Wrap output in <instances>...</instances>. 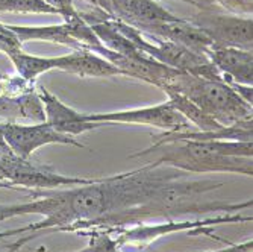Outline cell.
Wrapping results in <instances>:
<instances>
[{"label": "cell", "mask_w": 253, "mask_h": 252, "mask_svg": "<svg viewBox=\"0 0 253 252\" xmlns=\"http://www.w3.org/2000/svg\"><path fill=\"white\" fill-rule=\"evenodd\" d=\"M89 122L99 125H111V123H129V125H146L152 128H159L166 132H180L188 131L191 125L179 111L173 108V105L167 101L155 106L123 109L114 112H97L86 114Z\"/></svg>", "instance_id": "cell-7"}, {"label": "cell", "mask_w": 253, "mask_h": 252, "mask_svg": "<svg viewBox=\"0 0 253 252\" xmlns=\"http://www.w3.org/2000/svg\"><path fill=\"white\" fill-rule=\"evenodd\" d=\"M252 142H191L174 140L135 152L130 158L146 159V164L169 166L185 173H237L253 175Z\"/></svg>", "instance_id": "cell-3"}, {"label": "cell", "mask_w": 253, "mask_h": 252, "mask_svg": "<svg viewBox=\"0 0 253 252\" xmlns=\"http://www.w3.org/2000/svg\"><path fill=\"white\" fill-rule=\"evenodd\" d=\"M252 220V216H241L238 213H226L224 216H215L210 219H202V220H171L167 219V222L163 223H138L133 226L123 228V230H117L111 233L117 239L120 246L123 249L133 246L136 249H146L158 239L170 236L174 233H193V234H208L210 237L215 240H221L217 236H212L210 226L218 225V223H237V222H249ZM224 242V240H221ZM227 243V242H224Z\"/></svg>", "instance_id": "cell-5"}, {"label": "cell", "mask_w": 253, "mask_h": 252, "mask_svg": "<svg viewBox=\"0 0 253 252\" xmlns=\"http://www.w3.org/2000/svg\"><path fill=\"white\" fill-rule=\"evenodd\" d=\"M190 23L208 35L215 48H237L252 50V17L223 15L202 11L194 15Z\"/></svg>", "instance_id": "cell-8"}, {"label": "cell", "mask_w": 253, "mask_h": 252, "mask_svg": "<svg viewBox=\"0 0 253 252\" xmlns=\"http://www.w3.org/2000/svg\"><path fill=\"white\" fill-rule=\"evenodd\" d=\"M0 12L9 14H58L45 0H3Z\"/></svg>", "instance_id": "cell-18"}, {"label": "cell", "mask_w": 253, "mask_h": 252, "mask_svg": "<svg viewBox=\"0 0 253 252\" xmlns=\"http://www.w3.org/2000/svg\"><path fill=\"white\" fill-rule=\"evenodd\" d=\"M0 117L11 123H15L17 120H31L34 123L45 122L44 108L37 88L17 95H0Z\"/></svg>", "instance_id": "cell-14"}, {"label": "cell", "mask_w": 253, "mask_h": 252, "mask_svg": "<svg viewBox=\"0 0 253 252\" xmlns=\"http://www.w3.org/2000/svg\"><path fill=\"white\" fill-rule=\"evenodd\" d=\"M9 59L12 61L18 76L31 84H35L40 75L56 70V56H35L20 52L9 56Z\"/></svg>", "instance_id": "cell-17"}, {"label": "cell", "mask_w": 253, "mask_h": 252, "mask_svg": "<svg viewBox=\"0 0 253 252\" xmlns=\"http://www.w3.org/2000/svg\"><path fill=\"white\" fill-rule=\"evenodd\" d=\"M212 65L227 82L252 85L253 82V55L252 50L237 48H214L206 55Z\"/></svg>", "instance_id": "cell-12"}, {"label": "cell", "mask_w": 253, "mask_h": 252, "mask_svg": "<svg viewBox=\"0 0 253 252\" xmlns=\"http://www.w3.org/2000/svg\"><path fill=\"white\" fill-rule=\"evenodd\" d=\"M0 52L6 53L8 56L23 52L20 38L9 28V25H3V23H0Z\"/></svg>", "instance_id": "cell-20"}, {"label": "cell", "mask_w": 253, "mask_h": 252, "mask_svg": "<svg viewBox=\"0 0 253 252\" xmlns=\"http://www.w3.org/2000/svg\"><path fill=\"white\" fill-rule=\"evenodd\" d=\"M12 153V151L9 149L6 140H5V137H3V131H2V123H0V159L5 158L6 155Z\"/></svg>", "instance_id": "cell-23"}, {"label": "cell", "mask_w": 253, "mask_h": 252, "mask_svg": "<svg viewBox=\"0 0 253 252\" xmlns=\"http://www.w3.org/2000/svg\"><path fill=\"white\" fill-rule=\"evenodd\" d=\"M45 2L53 6L58 11V15H61L64 20L79 17V11L75 8L73 0H45Z\"/></svg>", "instance_id": "cell-21"}, {"label": "cell", "mask_w": 253, "mask_h": 252, "mask_svg": "<svg viewBox=\"0 0 253 252\" xmlns=\"http://www.w3.org/2000/svg\"><path fill=\"white\" fill-rule=\"evenodd\" d=\"M2 2H3V0H0V3H2Z\"/></svg>", "instance_id": "cell-27"}, {"label": "cell", "mask_w": 253, "mask_h": 252, "mask_svg": "<svg viewBox=\"0 0 253 252\" xmlns=\"http://www.w3.org/2000/svg\"><path fill=\"white\" fill-rule=\"evenodd\" d=\"M114 18H120L136 31L150 32L156 25L174 21L179 17L170 14L153 0H111Z\"/></svg>", "instance_id": "cell-11"}, {"label": "cell", "mask_w": 253, "mask_h": 252, "mask_svg": "<svg viewBox=\"0 0 253 252\" xmlns=\"http://www.w3.org/2000/svg\"><path fill=\"white\" fill-rule=\"evenodd\" d=\"M166 95L169 96V102L173 105L176 111H179L183 117L187 119L190 125H194L199 131H215L223 128L218 122H215L208 114H205L197 105H194L191 101H188L185 96H182L173 90H164Z\"/></svg>", "instance_id": "cell-16"}, {"label": "cell", "mask_w": 253, "mask_h": 252, "mask_svg": "<svg viewBox=\"0 0 253 252\" xmlns=\"http://www.w3.org/2000/svg\"><path fill=\"white\" fill-rule=\"evenodd\" d=\"M9 28L15 32V35L20 38V41H49V43H58L64 46H70L75 50L84 49L82 46L75 40L73 31L68 21H64L61 25H52V26H14L9 25Z\"/></svg>", "instance_id": "cell-15"}, {"label": "cell", "mask_w": 253, "mask_h": 252, "mask_svg": "<svg viewBox=\"0 0 253 252\" xmlns=\"http://www.w3.org/2000/svg\"><path fill=\"white\" fill-rule=\"evenodd\" d=\"M167 88L185 96L223 126L252 122V105L246 103L224 81L177 72L161 90Z\"/></svg>", "instance_id": "cell-4"}, {"label": "cell", "mask_w": 253, "mask_h": 252, "mask_svg": "<svg viewBox=\"0 0 253 252\" xmlns=\"http://www.w3.org/2000/svg\"><path fill=\"white\" fill-rule=\"evenodd\" d=\"M0 189H6V184L3 181H0Z\"/></svg>", "instance_id": "cell-25"}, {"label": "cell", "mask_w": 253, "mask_h": 252, "mask_svg": "<svg viewBox=\"0 0 253 252\" xmlns=\"http://www.w3.org/2000/svg\"><path fill=\"white\" fill-rule=\"evenodd\" d=\"M224 184L212 179H187L182 176L167 184L161 186L144 203L136 205L133 208L111 214L96 222H91L79 233L88 236L91 233L105 231L114 233L127 226L138 223H146L147 220L156 219H174L187 214H200L210 211H226L235 213L252 207V199L241 203H224V202H203L200 198L206 193L214 192Z\"/></svg>", "instance_id": "cell-2"}, {"label": "cell", "mask_w": 253, "mask_h": 252, "mask_svg": "<svg viewBox=\"0 0 253 252\" xmlns=\"http://www.w3.org/2000/svg\"><path fill=\"white\" fill-rule=\"evenodd\" d=\"M3 137L14 155L20 158H31L34 152L47 145H68L76 148H86L78 142L75 137L59 134L47 123L20 125V123H2Z\"/></svg>", "instance_id": "cell-9"}, {"label": "cell", "mask_w": 253, "mask_h": 252, "mask_svg": "<svg viewBox=\"0 0 253 252\" xmlns=\"http://www.w3.org/2000/svg\"><path fill=\"white\" fill-rule=\"evenodd\" d=\"M86 2L93 3L94 6L103 9L105 12H108L109 15H112V6H111V0H86ZM114 17V15H112Z\"/></svg>", "instance_id": "cell-24"}, {"label": "cell", "mask_w": 253, "mask_h": 252, "mask_svg": "<svg viewBox=\"0 0 253 252\" xmlns=\"http://www.w3.org/2000/svg\"><path fill=\"white\" fill-rule=\"evenodd\" d=\"M88 237H89L88 246L75 252H125V249L120 246L117 239L111 233L97 231L88 234Z\"/></svg>", "instance_id": "cell-19"}, {"label": "cell", "mask_w": 253, "mask_h": 252, "mask_svg": "<svg viewBox=\"0 0 253 252\" xmlns=\"http://www.w3.org/2000/svg\"><path fill=\"white\" fill-rule=\"evenodd\" d=\"M210 252H215V251H210Z\"/></svg>", "instance_id": "cell-28"}, {"label": "cell", "mask_w": 253, "mask_h": 252, "mask_svg": "<svg viewBox=\"0 0 253 252\" xmlns=\"http://www.w3.org/2000/svg\"><path fill=\"white\" fill-rule=\"evenodd\" d=\"M2 239H5V233H3V231L0 233V240H2Z\"/></svg>", "instance_id": "cell-26"}, {"label": "cell", "mask_w": 253, "mask_h": 252, "mask_svg": "<svg viewBox=\"0 0 253 252\" xmlns=\"http://www.w3.org/2000/svg\"><path fill=\"white\" fill-rule=\"evenodd\" d=\"M37 93H38V98L44 108L45 123H47L52 129H55L56 132L76 137V135H81L84 132L93 131V129L102 126L99 123L89 122L86 119V114L79 112V111L73 109L72 106H68L64 102H61L47 88L38 87Z\"/></svg>", "instance_id": "cell-10"}, {"label": "cell", "mask_w": 253, "mask_h": 252, "mask_svg": "<svg viewBox=\"0 0 253 252\" xmlns=\"http://www.w3.org/2000/svg\"><path fill=\"white\" fill-rule=\"evenodd\" d=\"M56 70L68 72L81 78H111L122 75L112 62L88 49H79L68 55L56 56Z\"/></svg>", "instance_id": "cell-13"}, {"label": "cell", "mask_w": 253, "mask_h": 252, "mask_svg": "<svg viewBox=\"0 0 253 252\" xmlns=\"http://www.w3.org/2000/svg\"><path fill=\"white\" fill-rule=\"evenodd\" d=\"M182 176H187V173L174 167L144 164L140 169L102 176L89 184L65 190L31 192L32 201L29 202L0 203V222L26 214L44 216L41 222L3 231L5 237L21 236L8 246V252L20 251L42 234H79L91 222L144 203L161 186Z\"/></svg>", "instance_id": "cell-1"}, {"label": "cell", "mask_w": 253, "mask_h": 252, "mask_svg": "<svg viewBox=\"0 0 253 252\" xmlns=\"http://www.w3.org/2000/svg\"><path fill=\"white\" fill-rule=\"evenodd\" d=\"M252 246H253V242L250 239V240H247L244 243H240V245H231V243H229L227 248L218 249L215 252H252Z\"/></svg>", "instance_id": "cell-22"}, {"label": "cell", "mask_w": 253, "mask_h": 252, "mask_svg": "<svg viewBox=\"0 0 253 252\" xmlns=\"http://www.w3.org/2000/svg\"><path fill=\"white\" fill-rule=\"evenodd\" d=\"M97 178L65 176L58 173L49 164H38L31 158H20L14 153L0 159V181L6 184V189H37L52 190L59 187L84 186L96 181Z\"/></svg>", "instance_id": "cell-6"}]
</instances>
